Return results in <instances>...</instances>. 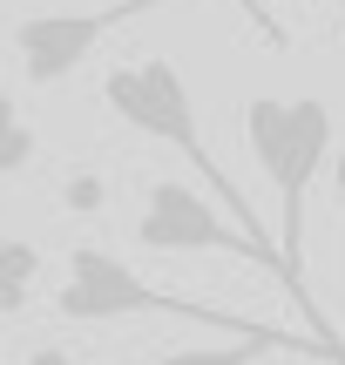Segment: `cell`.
<instances>
[{
  "mask_svg": "<svg viewBox=\"0 0 345 365\" xmlns=\"http://www.w3.org/2000/svg\"><path fill=\"white\" fill-rule=\"evenodd\" d=\"M332 135H339L332 108H325L319 95H251V102H244V143H251L257 170L271 176V190H278V257H284V271H292V298H298V312H305L311 339L339 359L345 345L319 318V298H311V277H305V210H311L319 170L332 163Z\"/></svg>",
  "mask_w": 345,
  "mask_h": 365,
  "instance_id": "1",
  "label": "cell"
},
{
  "mask_svg": "<svg viewBox=\"0 0 345 365\" xmlns=\"http://www.w3.org/2000/svg\"><path fill=\"white\" fill-rule=\"evenodd\" d=\"M102 102H108V115L129 122L135 135H156V143H170L176 156H190V170H197V176H203V182H210V190L244 217V230L264 237V230H257V217H251V203H244V190L224 176V163L203 149V122H197V102H190V81H183V68H176V61L149 54V61H122V68H108Z\"/></svg>",
  "mask_w": 345,
  "mask_h": 365,
  "instance_id": "2",
  "label": "cell"
},
{
  "mask_svg": "<svg viewBox=\"0 0 345 365\" xmlns=\"http://www.w3.org/2000/svg\"><path fill=\"white\" fill-rule=\"evenodd\" d=\"M54 312H61L68 325H115V318H156L163 312V318H190V325L224 331L230 345L278 331V325H251V318H237V312H210V304H197V298H170V291L143 284L122 257H108V250H95V244L68 250V284H61V298H54Z\"/></svg>",
  "mask_w": 345,
  "mask_h": 365,
  "instance_id": "3",
  "label": "cell"
},
{
  "mask_svg": "<svg viewBox=\"0 0 345 365\" xmlns=\"http://www.w3.org/2000/svg\"><path fill=\"white\" fill-rule=\"evenodd\" d=\"M135 244L143 250H156V257H183V250H217V257H244V264H257V271H271L284 291H292V271H284V257H278V244H264V237H251V230H230L224 217H217L210 203H203L190 182H149V196H143V217H135Z\"/></svg>",
  "mask_w": 345,
  "mask_h": 365,
  "instance_id": "4",
  "label": "cell"
},
{
  "mask_svg": "<svg viewBox=\"0 0 345 365\" xmlns=\"http://www.w3.org/2000/svg\"><path fill=\"white\" fill-rule=\"evenodd\" d=\"M156 7H170V0H115V7H95V14H27V21H14V54H21L34 88H54V81H68L122 21H143V14H156Z\"/></svg>",
  "mask_w": 345,
  "mask_h": 365,
  "instance_id": "5",
  "label": "cell"
},
{
  "mask_svg": "<svg viewBox=\"0 0 345 365\" xmlns=\"http://www.w3.org/2000/svg\"><path fill=\"white\" fill-rule=\"evenodd\" d=\"M41 277V244L27 237H0V318H21Z\"/></svg>",
  "mask_w": 345,
  "mask_h": 365,
  "instance_id": "6",
  "label": "cell"
},
{
  "mask_svg": "<svg viewBox=\"0 0 345 365\" xmlns=\"http://www.w3.org/2000/svg\"><path fill=\"white\" fill-rule=\"evenodd\" d=\"M271 352H319V345L298 339V331H271V339H237V345H224V352H163L156 365H257ZM325 359H332V352H325Z\"/></svg>",
  "mask_w": 345,
  "mask_h": 365,
  "instance_id": "7",
  "label": "cell"
},
{
  "mask_svg": "<svg viewBox=\"0 0 345 365\" xmlns=\"http://www.w3.org/2000/svg\"><path fill=\"white\" fill-rule=\"evenodd\" d=\"M34 129L21 122V108H14V95L0 88V176H21L27 163H34Z\"/></svg>",
  "mask_w": 345,
  "mask_h": 365,
  "instance_id": "8",
  "label": "cell"
},
{
  "mask_svg": "<svg viewBox=\"0 0 345 365\" xmlns=\"http://www.w3.org/2000/svg\"><path fill=\"white\" fill-rule=\"evenodd\" d=\"M108 203V182L102 176H88V170H75L61 182V210H102Z\"/></svg>",
  "mask_w": 345,
  "mask_h": 365,
  "instance_id": "9",
  "label": "cell"
},
{
  "mask_svg": "<svg viewBox=\"0 0 345 365\" xmlns=\"http://www.w3.org/2000/svg\"><path fill=\"white\" fill-rule=\"evenodd\" d=\"M21 365H75V359H68V352H54V345H41V352H27Z\"/></svg>",
  "mask_w": 345,
  "mask_h": 365,
  "instance_id": "10",
  "label": "cell"
},
{
  "mask_svg": "<svg viewBox=\"0 0 345 365\" xmlns=\"http://www.w3.org/2000/svg\"><path fill=\"white\" fill-rule=\"evenodd\" d=\"M332 190H339V210H345V149L332 156Z\"/></svg>",
  "mask_w": 345,
  "mask_h": 365,
  "instance_id": "11",
  "label": "cell"
},
{
  "mask_svg": "<svg viewBox=\"0 0 345 365\" xmlns=\"http://www.w3.org/2000/svg\"><path fill=\"white\" fill-rule=\"evenodd\" d=\"M244 7H251V14H257V0H244ZM257 21H264V14H257Z\"/></svg>",
  "mask_w": 345,
  "mask_h": 365,
  "instance_id": "12",
  "label": "cell"
}]
</instances>
